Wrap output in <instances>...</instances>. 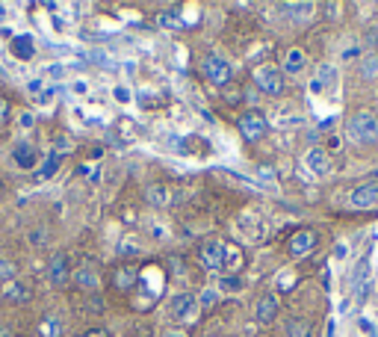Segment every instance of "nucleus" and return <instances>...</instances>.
Masks as SVG:
<instances>
[{
    "label": "nucleus",
    "mask_w": 378,
    "mask_h": 337,
    "mask_svg": "<svg viewBox=\"0 0 378 337\" xmlns=\"http://www.w3.org/2000/svg\"><path fill=\"white\" fill-rule=\"evenodd\" d=\"M346 136L354 145H375L378 143V113L375 110H358L346 122Z\"/></svg>",
    "instance_id": "f257e3e1"
},
{
    "label": "nucleus",
    "mask_w": 378,
    "mask_h": 337,
    "mask_svg": "<svg viewBox=\"0 0 378 337\" xmlns=\"http://www.w3.org/2000/svg\"><path fill=\"white\" fill-rule=\"evenodd\" d=\"M254 86L272 98L284 95V71L275 69V65H260V69H254Z\"/></svg>",
    "instance_id": "f03ea898"
},
{
    "label": "nucleus",
    "mask_w": 378,
    "mask_h": 337,
    "mask_svg": "<svg viewBox=\"0 0 378 337\" xmlns=\"http://www.w3.org/2000/svg\"><path fill=\"white\" fill-rule=\"evenodd\" d=\"M201 69H204V78L213 86H228L231 78H233L231 62L225 57H219V53H207L204 62H201Z\"/></svg>",
    "instance_id": "7ed1b4c3"
},
{
    "label": "nucleus",
    "mask_w": 378,
    "mask_h": 337,
    "mask_svg": "<svg viewBox=\"0 0 378 337\" xmlns=\"http://www.w3.org/2000/svg\"><path fill=\"white\" fill-rule=\"evenodd\" d=\"M319 246V231H314V228H302V231H296L290 237V243H287V252H290V257L302 260L307 257L314 248Z\"/></svg>",
    "instance_id": "20e7f679"
},
{
    "label": "nucleus",
    "mask_w": 378,
    "mask_h": 337,
    "mask_svg": "<svg viewBox=\"0 0 378 337\" xmlns=\"http://www.w3.org/2000/svg\"><path fill=\"white\" fill-rule=\"evenodd\" d=\"M237 127H240V134H242V139H246V143H258V139L266 136V130H269L266 118H263L260 113H254V110L242 113V116L237 118Z\"/></svg>",
    "instance_id": "39448f33"
},
{
    "label": "nucleus",
    "mask_w": 378,
    "mask_h": 337,
    "mask_svg": "<svg viewBox=\"0 0 378 337\" xmlns=\"http://www.w3.org/2000/svg\"><path fill=\"white\" fill-rule=\"evenodd\" d=\"M198 260L213 269V273H225V243L219 240H204L201 248H198Z\"/></svg>",
    "instance_id": "423d86ee"
},
{
    "label": "nucleus",
    "mask_w": 378,
    "mask_h": 337,
    "mask_svg": "<svg viewBox=\"0 0 378 337\" xmlns=\"http://www.w3.org/2000/svg\"><path fill=\"white\" fill-rule=\"evenodd\" d=\"M349 204L358 210H366V208H375L378 204V181H366L361 187H354L349 192Z\"/></svg>",
    "instance_id": "0eeeda50"
},
{
    "label": "nucleus",
    "mask_w": 378,
    "mask_h": 337,
    "mask_svg": "<svg viewBox=\"0 0 378 337\" xmlns=\"http://www.w3.org/2000/svg\"><path fill=\"white\" fill-rule=\"evenodd\" d=\"M48 275H51V281L57 287H62L65 281H71V260H69V255L65 252H53L51 255V260H48Z\"/></svg>",
    "instance_id": "6e6552de"
},
{
    "label": "nucleus",
    "mask_w": 378,
    "mask_h": 337,
    "mask_svg": "<svg viewBox=\"0 0 378 337\" xmlns=\"http://www.w3.org/2000/svg\"><path fill=\"white\" fill-rule=\"evenodd\" d=\"M198 311H201V305H198V299L189 296V293H183V296H174V299H172V313H174V320L192 322V320L198 317Z\"/></svg>",
    "instance_id": "1a4fd4ad"
},
{
    "label": "nucleus",
    "mask_w": 378,
    "mask_h": 337,
    "mask_svg": "<svg viewBox=\"0 0 378 337\" xmlns=\"http://www.w3.org/2000/svg\"><path fill=\"white\" fill-rule=\"evenodd\" d=\"M113 287L116 290H121V293H127L133 284L139 281V266L136 264H118L116 269H113Z\"/></svg>",
    "instance_id": "9d476101"
},
{
    "label": "nucleus",
    "mask_w": 378,
    "mask_h": 337,
    "mask_svg": "<svg viewBox=\"0 0 378 337\" xmlns=\"http://www.w3.org/2000/svg\"><path fill=\"white\" fill-rule=\"evenodd\" d=\"M254 317H258L260 325H272L278 317V296L275 293H263L258 299V308H254Z\"/></svg>",
    "instance_id": "9b49d317"
},
{
    "label": "nucleus",
    "mask_w": 378,
    "mask_h": 337,
    "mask_svg": "<svg viewBox=\"0 0 378 337\" xmlns=\"http://www.w3.org/2000/svg\"><path fill=\"white\" fill-rule=\"evenodd\" d=\"M12 160H15V166H18V169L30 172V169L39 163V151L33 148L30 143H18V145H15V151H12Z\"/></svg>",
    "instance_id": "f8f14e48"
},
{
    "label": "nucleus",
    "mask_w": 378,
    "mask_h": 337,
    "mask_svg": "<svg viewBox=\"0 0 378 337\" xmlns=\"http://www.w3.org/2000/svg\"><path fill=\"white\" fill-rule=\"evenodd\" d=\"M305 160H307V169L314 172V175H328V169H331V157H328V151H325V148H310Z\"/></svg>",
    "instance_id": "ddd939ff"
},
{
    "label": "nucleus",
    "mask_w": 378,
    "mask_h": 337,
    "mask_svg": "<svg viewBox=\"0 0 378 337\" xmlns=\"http://www.w3.org/2000/svg\"><path fill=\"white\" fill-rule=\"evenodd\" d=\"M3 299L18 302V305H21V302H30V299H33V287L24 284L21 278H12V281H9V284L3 287Z\"/></svg>",
    "instance_id": "4468645a"
},
{
    "label": "nucleus",
    "mask_w": 378,
    "mask_h": 337,
    "mask_svg": "<svg viewBox=\"0 0 378 337\" xmlns=\"http://www.w3.org/2000/svg\"><path fill=\"white\" fill-rule=\"evenodd\" d=\"M305 65H307V57H305L302 48H290V51H287V57H284V71L287 74H302Z\"/></svg>",
    "instance_id": "2eb2a0df"
},
{
    "label": "nucleus",
    "mask_w": 378,
    "mask_h": 337,
    "mask_svg": "<svg viewBox=\"0 0 378 337\" xmlns=\"http://www.w3.org/2000/svg\"><path fill=\"white\" fill-rule=\"evenodd\" d=\"M284 334L287 337H310L314 334V325H310V320H305V317H290L284 322Z\"/></svg>",
    "instance_id": "dca6fc26"
},
{
    "label": "nucleus",
    "mask_w": 378,
    "mask_h": 337,
    "mask_svg": "<svg viewBox=\"0 0 378 337\" xmlns=\"http://www.w3.org/2000/svg\"><path fill=\"white\" fill-rule=\"evenodd\" d=\"M71 278H74V284L83 287V290H95V287H98V273H95L92 266H80Z\"/></svg>",
    "instance_id": "f3484780"
},
{
    "label": "nucleus",
    "mask_w": 378,
    "mask_h": 337,
    "mask_svg": "<svg viewBox=\"0 0 378 337\" xmlns=\"http://www.w3.org/2000/svg\"><path fill=\"white\" fill-rule=\"evenodd\" d=\"M361 78H366V80H378V51L366 53V57L361 60Z\"/></svg>",
    "instance_id": "a211bd4d"
},
{
    "label": "nucleus",
    "mask_w": 378,
    "mask_h": 337,
    "mask_svg": "<svg viewBox=\"0 0 378 337\" xmlns=\"http://www.w3.org/2000/svg\"><path fill=\"white\" fill-rule=\"evenodd\" d=\"M12 53L18 60H30L33 57V42H30V36H15L12 39Z\"/></svg>",
    "instance_id": "6ab92c4d"
},
{
    "label": "nucleus",
    "mask_w": 378,
    "mask_h": 337,
    "mask_svg": "<svg viewBox=\"0 0 378 337\" xmlns=\"http://www.w3.org/2000/svg\"><path fill=\"white\" fill-rule=\"evenodd\" d=\"M281 12H290L293 18H310L314 3H281Z\"/></svg>",
    "instance_id": "aec40b11"
},
{
    "label": "nucleus",
    "mask_w": 378,
    "mask_h": 337,
    "mask_svg": "<svg viewBox=\"0 0 378 337\" xmlns=\"http://www.w3.org/2000/svg\"><path fill=\"white\" fill-rule=\"evenodd\" d=\"M240 266H242V248L225 246V269H240Z\"/></svg>",
    "instance_id": "412c9836"
},
{
    "label": "nucleus",
    "mask_w": 378,
    "mask_h": 337,
    "mask_svg": "<svg viewBox=\"0 0 378 337\" xmlns=\"http://www.w3.org/2000/svg\"><path fill=\"white\" fill-rule=\"evenodd\" d=\"M148 201L154 208H165L169 204V190L165 187H148Z\"/></svg>",
    "instance_id": "4be33fe9"
},
{
    "label": "nucleus",
    "mask_w": 378,
    "mask_h": 337,
    "mask_svg": "<svg viewBox=\"0 0 378 337\" xmlns=\"http://www.w3.org/2000/svg\"><path fill=\"white\" fill-rule=\"evenodd\" d=\"M15 275H18V266H15L9 257L0 255V278H3V281H12Z\"/></svg>",
    "instance_id": "5701e85b"
},
{
    "label": "nucleus",
    "mask_w": 378,
    "mask_h": 337,
    "mask_svg": "<svg viewBox=\"0 0 378 337\" xmlns=\"http://www.w3.org/2000/svg\"><path fill=\"white\" fill-rule=\"evenodd\" d=\"M216 302H219V290H210V287H207V290L201 293V299H198V305H201V308L207 311V308H213Z\"/></svg>",
    "instance_id": "b1692460"
},
{
    "label": "nucleus",
    "mask_w": 378,
    "mask_h": 337,
    "mask_svg": "<svg viewBox=\"0 0 378 337\" xmlns=\"http://www.w3.org/2000/svg\"><path fill=\"white\" fill-rule=\"evenodd\" d=\"M6 122H9V101L0 95V125H6Z\"/></svg>",
    "instance_id": "393cba45"
},
{
    "label": "nucleus",
    "mask_w": 378,
    "mask_h": 337,
    "mask_svg": "<svg viewBox=\"0 0 378 337\" xmlns=\"http://www.w3.org/2000/svg\"><path fill=\"white\" fill-rule=\"evenodd\" d=\"M366 296H370V281H361L358 284V302H363Z\"/></svg>",
    "instance_id": "a878e982"
},
{
    "label": "nucleus",
    "mask_w": 378,
    "mask_h": 337,
    "mask_svg": "<svg viewBox=\"0 0 378 337\" xmlns=\"http://www.w3.org/2000/svg\"><path fill=\"white\" fill-rule=\"evenodd\" d=\"M80 337H109V334H107V329H89V331H83Z\"/></svg>",
    "instance_id": "bb28decb"
},
{
    "label": "nucleus",
    "mask_w": 378,
    "mask_h": 337,
    "mask_svg": "<svg viewBox=\"0 0 378 337\" xmlns=\"http://www.w3.org/2000/svg\"><path fill=\"white\" fill-rule=\"evenodd\" d=\"M334 255H337V257H346V255H349V248H346V246H337V248H334Z\"/></svg>",
    "instance_id": "cd10ccee"
},
{
    "label": "nucleus",
    "mask_w": 378,
    "mask_h": 337,
    "mask_svg": "<svg viewBox=\"0 0 378 337\" xmlns=\"http://www.w3.org/2000/svg\"><path fill=\"white\" fill-rule=\"evenodd\" d=\"M325 337H334V322H328V331H325Z\"/></svg>",
    "instance_id": "c85d7f7f"
},
{
    "label": "nucleus",
    "mask_w": 378,
    "mask_h": 337,
    "mask_svg": "<svg viewBox=\"0 0 378 337\" xmlns=\"http://www.w3.org/2000/svg\"><path fill=\"white\" fill-rule=\"evenodd\" d=\"M0 195H3V190H0Z\"/></svg>",
    "instance_id": "c756f323"
}]
</instances>
